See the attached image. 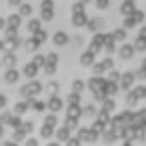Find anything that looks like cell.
Segmentation results:
<instances>
[]
</instances>
